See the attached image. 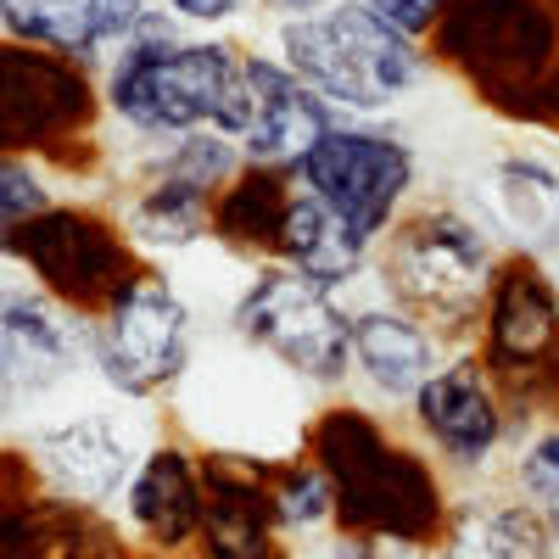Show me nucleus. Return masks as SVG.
<instances>
[{"label": "nucleus", "mask_w": 559, "mask_h": 559, "mask_svg": "<svg viewBox=\"0 0 559 559\" xmlns=\"http://www.w3.org/2000/svg\"><path fill=\"white\" fill-rule=\"evenodd\" d=\"M481 336H487L481 364L492 369L503 397H515L526 386L537 392L543 376L559 381V286L532 252L498 258L487 313H481Z\"/></svg>", "instance_id": "9b49d317"}, {"label": "nucleus", "mask_w": 559, "mask_h": 559, "mask_svg": "<svg viewBox=\"0 0 559 559\" xmlns=\"http://www.w3.org/2000/svg\"><path fill=\"white\" fill-rule=\"evenodd\" d=\"M302 191H313L331 207L358 241L381 247L386 229L403 218L414 179H419V157L403 134L376 129L364 118H342L319 146L292 168Z\"/></svg>", "instance_id": "1a4fd4ad"}, {"label": "nucleus", "mask_w": 559, "mask_h": 559, "mask_svg": "<svg viewBox=\"0 0 559 559\" xmlns=\"http://www.w3.org/2000/svg\"><path fill=\"white\" fill-rule=\"evenodd\" d=\"M492 274V236L459 207H414L376 247L381 292L408 308L437 342H464L481 331Z\"/></svg>", "instance_id": "20e7f679"}, {"label": "nucleus", "mask_w": 559, "mask_h": 559, "mask_svg": "<svg viewBox=\"0 0 559 559\" xmlns=\"http://www.w3.org/2000/svg\"><path fill=\"white\" fill-rule=\"evenodd\" d=\"M0 336H7V403L12 414L28 403L57 397L79 364H90V319L45 297L34 280L12 269L7 280V308H0Z\"/></svg>", "instance_id": "4468645a"}, {"label": "nucleus", "mask_w": 559, "mask_h": 559, "mask_svg": "<svg viewBox=\"0 0 559 559\" xmlns=\"http://www.w3.org/2000/svg\"><path fill=\"white\" fill-rule=\"evenodd\" d=\"M229 336L292 369L297 386L331 392L353 376V308L342 292L286 269L252 263L229 302Z\"/></svg>", "instance_id": "39448f33"}, {"label": "nucleus", "mask_w": 559, "mask_h": 559, "mask_svg": "<svg viewBox=\"0 0 559 559\" xmlns=\"http://www.w3.org/2000/svg\"><path fill=\"white\" fill-rule=\"evenodd\" d=\"M324 476L336 481V521L353 532H403V537H442L448 526V487L426 448L397 442L364 403H331L313 414L308 448Z\"/></svg>", "instance_id": "f03ea898"}, {"label": "nucleus", "mask_w": 559, "mask_h": 559, "mask_svg": "<svg viewBox=\"0 0 559 559\" xmlns=\"http://www.w3.org/2000/svg\"><path fill=\"white\" fill-rule=\"evenodd\" d=\"M269 263H286V269H297V274L319 280V286L347 292L364 269H376V247L358 241L353 229H347L331 207H324L313 191H302V185H297Z\"/></svg>", "instance_id": "412c9836"}, {"label": "nucleus", "mask_w": 559, "mask_h": 559, "mask_svg": "<svg viewBox=\"0 0 559 559\" xmlns=\"http://www.w3.org/2000/svg\"><path fill=\"white\" fill-rule=\"evenodd\" d=\"M274 57L342 118H381L431 79L419 39L381 23L364 0H331L313 17L274 23Z\"/></svg>", "instance_id": "7ed1b4c3"}, {"label": "nucleus", "mask_w": 559, "mask_h": 559, "mask_svg": "<svg viewBox=\"0 0 559 559\" xmlns=\"http://www.w3.org/2000/svg\"><path fill=\"white\" fill-rule=\"evenodd\" d=\"M263 476H269V498H274V515L286 526V537H308V532H324L336 521V481L308 453H297L286 464H269Z\"/></svg>", "instance_id": "393cba45"}, {"label": "nucleus", "mask_w": 559, "mask_h": 559, "mask_svg": "<svg viewBox=\"0 0 559 559\" xmlns=\"http://www.w3.org/2000/svg\"><path fill=\"white\" fill-rule=\"evenodd\" d=\"M247 84H252V112L241 129V157L252 168H286L292 174L342 123V112L324 96H313L280 57L247 51Z\"/></svg>", "instance_id": "f3484780"}, {"label": "nucleus", "mask_w": 559, "mask_h": 559, "mask_svg": "<svg viewBox=\"0 0 559 559\" xmlns=\"http://www.w3.org/2000/svg\"><path fill=\"white\" fill-rule=\"evenodd\" d=\"M521 112H532V118H543V123H559V57H554L548 79L526 96V107H521Z\"/></svg>", "instance_id": "7c9ffc66"}, {"label": "nucleus", "mask_w": 559, "mask_h": 559, "mask_svg": "<svg viewBox=\"0 0 559 559\" xmlns=\"http://www.w3.org/2000/svg\"><path fill=\"white\" fill-rule=\"evenodd\" d=\"M487 207L521 252L543 258L559 247V174L543 157H503L487 179Z\"/></svg>", "instance_id": "b1692460"}, {"label": "nucleus", "mask_w": 559, "mask_h": 559, "mask_svg": "<svg viewBox=\"0 0 559 559\" xmlns=\"http://www.w3.org/2000/svg\"><path fill=\"white\" fill-rule=\"evenodd\" d=\"M437 353H442V342L408 308H397L392 297L353 308V376L364 381V392L376 403L408 408L414 392L426 386L431 369L442 364Z\"/></svg>", "instance_id": "6ab92c4d"}, {"label": "nucleus", "mask_w": 559, "mask_h": 559, "mask_svg": "<svg viewBox=\"0 0 559 559\" xmlns=\"http://www.w3.org/2000/svg\"><path fill=\"white\" fill-rule=\"evenodd\" d=\"M292 191H297V174L247 163L213 202V247L269 263L274 241H280V224H286V207H292Z\"/></svg>", "instance_id": "5701e85b"}, {"label": "nucleus", "mask_w": 559, "mask_h": 559, "mask_svg": "<svg viewBox=\"0 0 559 559\" xmlns=\"http://www.w3.org/2000/svg\"><path fill=\"white\" fill-rule=\"evenodd\" d=\"M554 537L526 498H464L437 537V559H548Z\"/></svg>", "instance_id": "4be33fe9"}, {"label": "nucleus", "mask_w": 559, "mask_h": 559, "mask_svg": "<svg viewBox=\"0 0 559 559\" xmlns=\"http://www.w3.org/2000/svg\"><path fill=\"white\" fill-rule=\"evenodd\" d=\"M207 515V476L202 453L185 442H152L140 453V471L123 487V521L157 559L191 554Z\"/></svg>", "instance_id": "dca6fc26"}, {"label": "nucleus", "mask_w": 559, "mask_h": 559, "mask_svg": "<svg viewBox=\"0 0 559 559\" xmlns=\"http://www.w3.org/2000/svg\"><path fill=\"white\" fill-rule=\"evenodd\" d=\"M515 487H521V498L537 509V515L559 532V426L537 431V437L521 448V459H515Z\"/></svg>", "instance_id": "a878e982"}, {"label": "nucleus", "mask_w": 559, "mask_h": 559, "mask_svg": "<svg viewBox=\"0 0 559 559\" xmlns=\"http://www.w3.org/2000/svg\"><path fill=\"white\" fill-rule=\"evenodd\" d=\"M364 7L381 23H392L397 34H408V39H431L442 12H448V0H364Z\"/></svg>", "instance_id": "c85d7f7f"}, {"label": "nucleus", "mask_w": 559, "mask_h": 559, "mask_svg": "<svg viewBox=\"0 0 559 559\" xmlns=\"http://www.w3.org/2000/svg\"><path fill=\"white\" fill-rule=\"evenodd\" d=\"M408 419L419 431V448L464 476L487 471L498 448L509 442V397L492 381V369L481 364V353H459L437 364L431 381L414 392Z\"/></svg>", "instance_id": "ddd939ff"}, {"label": "nucleus", "mask_w": 559, "mask_h": 559, "mask_svg": "<svg viewBox=\"0 0 559 559\" xmlns=\"http://www.w3.org/2000/svg\"><path fill=\"white\" fill-rule=\"evenodd\" d=\"M102 112V73L7 39L0 51V152L7 157H57L73 140L96 134Z\"/></svg>", "instance_id": "9d476101"}, {"label": "nucleus", "mask_w": 559, "mask_h": 559, "mask_svg": "<svg viewBox=\"0 0 559 559\" xmlns=\"http://www.w3.org/2000/svg\"><path fill=\"white\" fill-rule=\"evenodd\" d=\"M51 207H57L51 168L39 157H7V168H0V224L17 229V224L51 213Z\"/></svg>", "instance_id": "bb28decb"}, {"label": "nucleus", "mask_w": 559, "mask_h": 559, "mask_svg": "<svg viewBox=\"0 0 559 559\" xmlns=\"http://www.w3.org/2000/svg\"><path fill=\"white\" fill-rule=\"evenodd\" d=\"M331 559H437L431 537H403V532H353L342 526L331 537Z\"/></svg>", "instance_id": "cd10ccee"}, {"label": "nucleus", "mask_w": 559, "mask_h": 559, "mask_svg": "<svg viewBox=\"0 0 559 559\" xmlns=\"http://www.w3.org/2000/svg\"><path fill=\"white\" fill-rule=\"evenodd\" d=\"M213 202L218 191H202L179 174H140L134 197L118 207V224L140 263H163L213 241Z\"/></svg>", "instance_id": "aec40b11"}, {"label": "nucleus", "mask_w": 559, "mask_h": 559, "mask_svg": "<svg viewBox=\"0 0 559 559\" xmlns=\"http://www.w3.org/2000/svg\"><path fill=\"white\" fill-rule=\"evenodd\" d=\"M247 7L252 0H163V12L174 23H191V28H224V23H236Z\"/></svg>", "instance_id": "c756f323"}, {"label": "nucleus", "mask_w": 559, "mask_h": 559, "mask_svg": "<svg viewBox=\"0 0 559 559\" xmlns=\"http://www.w3.org/2000/svg\"><path fill=\"white\" fill-rule=\"evenodd\" d=\"M269 464L229 459V453H202L207 476V515L197 537V559H292L286 526L274 515L269 498Z\"/></svg>", "instance_id": "a211bd4d"}, {"label": "nucleus", "mask_w": 559, "mask_h": 559, "mask_svg": "<svg viewBox=\"0 0 559 559\" xmlns=\"http://www.w3.org/2000/svg\"><path fill=\"white\" fill-rule=\"evenodd\" d=\"M140 453L146 448H134L123 419L107 408L39 419L23 437V464L39 481V492L73 509H107L112 498H123L129 476L140 471Z\"/></svg>", "instance_id": "f8f14e48"}, {"label": "nucleus", "mask_w": 559, "mask_h": 559, "mask_svg": "<svg viewBox=\"0 0 559 559\" xmlns=\"http://www.w3.org/2000/svg\"><path fill=\"white\" fill-rule=\"evenodd\" d=\"M431 45L442 68L464 73L487 102L521 112L559 57V17L548 0H448Z\"/></svg>", "instance_id": "0eeeda50"}, {"label": "nucleus", "mask_w": 559, "mask_h": 559, "mask_svg": "<svg viewBox=\"0 0 559 559\" xmlns=\"http://www.w3.org/2000/svg\"><path fill=\"white\" fill-rule=\"evenodd\" d=\"M7 269L28 274L62 308L96 319L112 302V292L140 269V252L129 247L123 224L102 207L57 202L51 213L7 229Z\"/></svg>", "instance_id": "6e6552de"}, {"label": "nucleus", "mask_w": 559, "mask_h": 559, "mask_svg": "<svg viewBox=\"0 0 559 559\" xmlns=\"http://www.w3.org/2000/svg\"><path fill=\"white\" fill-rule=\"evenodd\" d=\"M185 23L168 12H152L123 51L102 73L107 118L123 123L129 140H179L218 129L241 140L252 112L247 84V51L229 39H185Z\"/></svg>", "instance_id": "f257e3e1"}, {"label": "nucleus", "mask_w": 559, "mask_h": 559, "mask_svg": "<svg viewBox=\"0 0 559 559\" xmlns=\"http://www.w3.org/2000/svg\"><path fill=\"white\" fill-rule=\"evenodd\" d=\"M258 7H269L280 23H286V17H313V12H324L331 0H258Z\"/></svg>", "instance_id": "2f4dec72"}, {"label": "nucleus", "mask_w": 559, "mask_h": 559, "mask_svg": "<svg viewBox=\"0 0 559 559\" xmlns=\"http://www.w3.org/2000/svg\"><path fill=\"white\" fill-rule=\"evenodd\" d=\"M146 17L152 0H0V28L12 45H39L90 73H107Z\"/></svg>", "instance_id": "2eb2a0df"}, {"label": "nucleus", "mask_w": 559, "mask_h": 559, "mask_svg": "<svg viewBox=\"0 0 559 559\" xmlns=\"http://www.w3.org/2000/svg\"><path fill=\"white\" fill-rule=\"evenodd\" d=\"M197 364V308L157 263H140L90 319V369L123 403H152L185 386Z\"/></svg>", "instance_id": "423d86ee"}]
</instances>
